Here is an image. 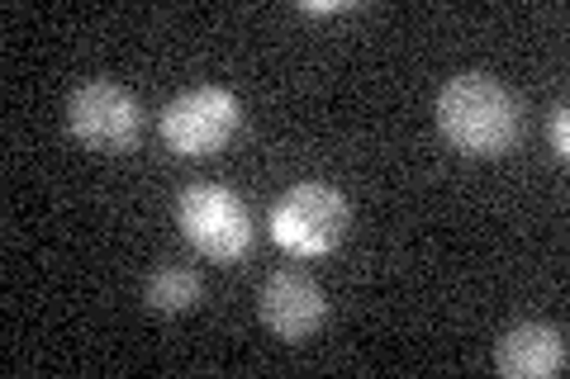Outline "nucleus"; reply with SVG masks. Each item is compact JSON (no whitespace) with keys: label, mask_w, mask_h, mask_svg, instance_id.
Returning a JSON list of instances; mask_svg holds the SVG:
<instances>
[{"label":"nucleus","mask_w":570,"mask_h":379,"mask_svg":"<svg viewBox=\"0 0 570 379\" xmlns=\"http://www.w3.org/2000/svg\"><path fill=\"white\" fill-rule=\"evenodd\" d=\"M438 129L466 157H509L528 133V110L504 81L485 71H461L438 90Z\"/></svg>","instance_id":"obj_1"},{"label":"nucleus","mask_w":570,"mask_h":379,"mask_svg":"<svg viewBox=\"0 0 570 379\" xmlns=\"http://www.w3.org/2000/svg\"><path fill=\"white\" fill-rule=\"evenodd\" d=\"M176 228H181V238L200 257L219 266L243 261L257 238L247 205L228 186H214V180H195V186L181 190V200H176Z\"/></svg>","instance_id":"obj_2"},{"label":"nucleus","mask_w":570,"mask_h":379,"mask_svg":"<svg viewBox=\"0 0 570 379\" xmlns=\"http://www.w3.org/2000/svg\"><path fill=\"white\" fill-rule=\"evenodd\" d=\"M347 219L352 209L343 200L337 186H324V180H299L272 205V228L276 247L295 251V257H328V251L347 238Z\"/></svg>","instance_id":"obj_3"},{"label":"nucleus","mask_w":570,"mask_h":379,"mask_svg":"<svg viewBox=\"0 0 570 379\" xmlns=\"http://www.w3.org/2000/svg\"><path fill=\"white\" fill-rule=\"evenodd\" d=\"M243 129V104L224 86H195L181 90L163 110V142L181 157H214L224 152Z\"/></svg>","instance_id":"obj_4"},{"label":"nucleus","mask_w":570,"mask_h":379,"mask_svg":"<svg viewBox=\"0 0 570 379\" xmlns=\"http://www.w3.org/2000/svg\"><path fill=\"white\" fill-rule=\"evenodd\" d=\"M67 129L91 152H129L142 138V100L119 81H86L67 100Z\"/></svg>","instance_id":"obj_5"},{"label":"nucleus","mask_w":570,"mask_h":379,"mask_svg":"<svg viewBox=\"0 0 570 379\" xmlns=\"http://www.w3.org/2000/svg\"><path fill=\"white\" fill-rule=\"evenodd\" d=\"M257 313L281 341H309L328 322V295L305 270H276L257 295Z\"/></svg>","instance_id":"obj_6"},{"label":"nucleus","mask_w":570,"mask_h":379,"mask_svg":"<svg viewBox=\"0 0 570 379\" xmlns=\"http://www.w3.org/2000/svg\"><path fill=\"white\" fill-rule=\"evenodd\" d=\"M494 370L504 379H551L566 370V332L557 322H519L499 337Z\"/></svg>","instance_id":"obj_7"},{"label":"nucleus","mask_w":570,"mask_h":379,"mask_svg":"<svg viewBox=\"0 0 570 379\" xmlns=\"http://www.w3.org/2000/svg\"><path fill=\"white\" fill-rule=\"evenodd\" d=\"M205 299V280L186 266H157L148 280H142V303L163 318H181L195 313Z\"/></svg>","instance_id":"obj_8"},{"label":"nucleus","mask_w":570,"mask_h":379,"mask_svg":"<svg viewBox=\"0 0 570 379\" xmlns=\"http://www.w3.org/2000/svg\"><path fill=\"white\" fill-rule=\"evenodd\" d=\"M551 152H557L561 161H570V110H566V100L551 110Z\"/></svg>","instance_id":"obj_9"},{"label":"nucleus","mask_w":570,"mask_h":379,"mask_svg":"<svg viewBox=\"0 0 570 379\" xmlns=\"http://www.w3.org/2000/svg\"><path fill=\"white\" fill-rule=\"evenodd\" d=\"M299 10H305V14H343V10H352V6H333V0H324V6H314V0H309V6H299Z\"/></svg>","instance_id":"obj_10"}]
</instances>
